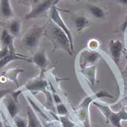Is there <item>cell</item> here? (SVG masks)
<instances>
[{
    "label": "cell",
    "instance_id": "6da1fadb",
    "mask_svg": "<svg viewBox=\"0 0 127 127\" xmlns=\"http://www.w3.org/2000/svg\"><path fill=\"white\" fill-rule=\"evenodd\" d=\"M92 103L99 108V110L105 116L107 122L110 123L113 127H122L121 121H127V111L124 108H122L118 112H113L110 107L106 105H103L97 102H93Z\"/></svg>",
    "mask_w": 127,
    "mask_h": 127
},
{
    "label": "cell",
    "instance_id": "7a4b0ae2",
    "mask_svg": "<svg viewBox=\"0 0 127 127\" xmlns=\"http://www.w3.org/2000/svg\"><path fill=\"white\" fill-rule=\"evenodd\" d=\"M52 37L54 41L55 45L59 48L66 51L70 56L73 55V52L71 50L70 43L67 35L63 31L60 29L56 25L52 27L51 29Z\"/></svg>",
    "mask_w": 127,
    "mask_h": 127
},
{
    "label": "cell",
    "instance_id": "3957f363",
    "mask_svg": "<svg viewBox=\"0 0 127 127\" xmlns=\"http://www.w3.org/2000/svg\"><path fill=\"white\" fill-rule=\"evenodd\" d=\"M44 27H36L31 29L25 34L23 39V44L29 49L37 47L40 39L44 34Z\"/></svg>",
    "mask_w": 127,
    "mask_h": 127
},
{
    "label": "cell",
    "instance_id": "277c9868",
    "mask_svg": "<svg viewBox=\"0 0 127 127\" xmlns=\"http://www.w3.org/2000/svg\"><path fill=\"white\" fill-rule=\"evenodd\" d=\"M50 18L51 20H52V22L55 23V25H56L58 27H59L62 31H63L65 32V33L67 35L68 38L70 43V47H71V50L73 52H74V44H73V36L72 33L70 32V31L68 28L67 25L65 24V23L64 22V20H63L57 8V7L55 5L51 8V14H50Z\"/></svg>",
    "mask_w": 127,
    "mask_h": 127
},
{
    "label": "cell",
    "instance_id": "5b68a950",
    "mask_svg": "<svg viewBox=\"0 0 127 127\" xmlns=\"http://www.w3.org/2000/svg\"><path fill=\"white\" fill-rule=\"evenodd\" d=\"M58 0H43L36 5L31 12L26 15V19L30 20L36 18L47 10L55 6Z\"/></svg>",
    "mask_w": 127,
    "mask_h": 127
},
{
    "label": "cell",
    "instance_id": "8992f818",
    "mask_svg": "<svg viewBox=\"0 0 127 127\" xmlns=\"http://www.w3.org/2000/svg\"><path fill=\"white\" fill-rule=\"evenodd\" d=\"M31 62L39 68H45L48 65V58L46 52L44 50H40L36 52L31 59Z\"/></svg>",
    "mask_w": 127,
    "mask_h": 127
},
{
    "label": "cell",
    "instance_id": "52a82bcc",
    "mask_svg": "<svg viewBox=\"0 0 127 127\" xmlns=\"http://www.w3.org/2000/svg\"><path fill=\"white\" fill-rule=\"evenodd\" d=\"M47 87V82L42 79V78H37L33 81L28 82L25 89L29 91H36V92H45L46 89Z\"/></svg>",
    "mask_w": 127,
    "mask_h": 127
},
{
    "label": "cell",
    "instance_id": "ba28073f",
    "mask_svg": "<svg viewBox=\"0 0 127 127\" xmlns=\"http://www.w3.org/2000/svg\"><path fill=\"white\" fill-rule=\"evenodd\" d=\"M123 50V44L120 40L113 41L110 45V52L113 60L118 63Z\"/></svg>",
    "mask_w": 127,
    "mask_h": 127
},
{
    "label": "cell",
    "instance_id": "9c48e42d",
    "mask_svg": "<svg viewBox=\"0 0 127 127\" xmlns=\"http://www.w3.org/2000/svg\"><path fill=\"white\" fill-rule=\"evenodd\" d=\"M100 58V55L96 52L85 51L81 55L82 58V66L87 67L89 65L95 64L97 60Z\"/></svg>",
    "mask_w": 127,
    "mask_h": 127
},
{
    "label": "cell",
    "instance_id": "30bf717a",
    "mask_svg": "<svg viewBox=\"0 0 127 127\" xmlns=\"http://www.w3.org/2000/svg\"><path fill=\"white\" fill-rule=\"evenodd\" d=\"M16 60H26V61H28V62H31V60L26 58L24 56H22L20 55H18V54L12 52L8 55H7L6 57L0 59V70L3 68L4 67H5L7 64L10 63V62Z\"/></svg>",
    "mask_w": 127,
    "mask_h": 127
},
{
    "label": "cell",
    "instance_id": "8fae6325",
    "mask_svg": "<svg viewBox=\"0 0 127 127\" xmlns=\"http://www.w3.org/2000/svg\"><path fill=\"white\" fill-rule=\"evenodd\" d=\"M1 47H8L12 52L13 51V36L7 30L4 29L2 31L1 33Z\"/></svg>",
    "mask_w": 127,
    "mask_h": 127
},
{
    "label": "cell",
    "instance_id": "7c38bea8",
    "mask_svg": "<svg viewBox=\"0 0 127 127\" xmlns=\"http://www.w3.org/2000/svg\"><path fill=\"white\" fill-rule=\"evenodd\" d=\"M0 13L5 18H10L13 16V10L12 9L10 0H1Z\"/></svg>",
    "mask_w": 127,
    "mask_h": 127
},
{
    "label": "cell",
    "instance_id": "4fadbf2b",
    "mask_svg": "<svg viewBox=\"0 0 127 127\" xmlns=\"http://www.w3.org/2000/svg\"><path fill=\"white\" fill-rule=\"evenodd\" d=\"M5 105L10 116L12 118H15L18 113V108L16 104V101H15L14 99H6Z\"/></svg>",
    "mask_w": 127,
    "mask_h": 127
},
{
    "label": "cell",
    "instance_id": "5bb4252c",
    "mask_svg": "<svg viewBox=\"0 0 127 127\" xmlns=\"http://www.w3.org/2000/svg\"><path fill=\"white\" fill-rule=\"evenodd\" d=\"M28 116V127H42L39 119L36 116L31 108H29L27 110Z\"/></svg>",
    "mask_w": 127,
    "mask_h": 127
},
{
    "label": "cell",
    "instance_id": "9a60e30c",
    "mask_svg": "<svg viewBox=\"0 0 127 127\" xmlns=\"http://www.w3.org/2000/svg\"><path fill=\"white\" fill-rule=\"evenodd\" d=\"M88 10L89 12L96 18L98 19H102L104 18L105 16V11L102 10L101 7H98L97 5H94V4H91L88 6Z\"/></svg>",
    "mask_w": 127,
    "mask_h": 127
},
{
    "label": "cell",
    "instance_id": "2e32d148",
    "mask_svg": "<svg viewBox=\"0 0 127 127\" xmlns=\"http://www.w3.org/2000/svg\"><path fill=\"white\" fill-rule=\"evenodd\" d=\"M74 23L77 31L80 32L88 26L89 20L85 16H78L74 20Z\"/></svg>",
    "mask_w": 127,
    "mask_h": 127
},
{
    "label": "cell",
    "instance_id": "e0dca14e",
    "mask_svg": "<svg viewBox=\"0 0 127 127\" xmlns=\"http://www.w3.org/2000/svg\"><path fill=\"white\" fill-rule=\"evenodd\" d=\"M21 30V23L19 20H14L10 23L9 26V31L10 33L14 36L19 35Z\"/></svg>",
    "mask_w": 127,
    "mask_h": 127
},
{
    "label": "cell",
    "instance_id": "ac0fdd59",
    "mask_svg": "<svg viewBox=\"0 0 127 127\" xmlns=\"http://www.w3.org/2000/svg\"><path fill=\"white\" fill-rule=\"evenodd\" d=\"M20 72H23V70H22V69H10L8 71L4 72V76L9 78L10 80H12L14 82H15L16 84H18L17 76Z\"/></svg>",
    "mask_w": 127,
    "mask_h": 127
},
{
    "label": "cell",
    "instance_id": "d6986e66",
    "mask_svg": "<svg viewBox=\"0 0 127 127\" xmlns=\"http://www.w3.org/2000/svg\"><path fill=\"white\" fill-rule=\"evenodd\" d=\"M60 121L62 124L63 127H79L76 126L73 121H71L67 116H60Z\"/></svg>",
    "mask_w": 127,
    "mask_h": 127
},
{
    "label": "cell",
    "instance_id": "ffe728a7",
    "mask_svg": "<svg viewBox=\"0 0 127 127\" xmlns=\"http://www.w3.org/2000/svg\"><path fill=\"white\" fill-rule=\"evenodd\" d=\"M84 74L88 77V78L90 80V81L92 82V84H94L95 81V70L92 67V68H89L85 69L84 71Z\"/></svg>",
    "mask_w": 127,
    "mask_h": 127
},
{
    "label": "cell",
    "instance_id": "44dd1931",
    "mask_svg": "<svg viewBox=\"0 0 127 127\" xmlns=\"http://www.w3.org/2000/svg\"><path fill=\"white\" fill-rule=\"evenodd\" d=\"M56 109H57V112L59 115L60 116H66L68 113V109L65 107V105L63 103H60L56 105Z\"/></svg>",
    "mask_w": 127,
    "mask_h": 127
},
{
    "label": "cell",
    "instance_id": "7402d4cb",
    "mask_svg": "<svg viewBox=\"0 0 127 127\" xmlns=\"http://www.w3.org/2000/svg\"><path fill=\"white\" fill-rule=\"evenodd\" d=\"M15 120V123L17 127H28V121H26L24 118L19 117V116H16L14 118Z\"/></svg>",
    "mask_w": 127,
    "mask_h": 127
},
{
    "label": "cell",
    "instance_id": "603a6c76",
    "mask_svg": "<svg viewBox=\"0 0 127 127\" xmlns=\"http://www.w3.org/2000/svg\"><path fill=\"white\" fill-rule=\"evenodd\" d=\"M10 52H12V51L8 47H1V48L0 49V59L6 57Z\"/></svg>",
    "mask_w": 127,
    "mask_h": 127
},
{
    "label": "cell",
    "instance_id": "cb8c5ba5",
    "mask_svg": "<svg viewBox=\"0 0 127 127\" xmlns=\"http://www.w3.org/2000/svg\"><path fill=\"white\" fill-rule=\"evenodd\" d=\"M53 99H54V101L58 105V104H60V103H62V99L58 95H57L55 92L53 94Z\"/></svg>",
    "mask_w": 127,
    "mask_h": 127
},
{
    "label": "cell",
    "instance_id": "d4e9b609",
    "mask_svg": "<svg viewBox=\"0 0 127 127\" xmlns=\"http://www.w3.org/2000/svg\"><path fill=\"white\" fill-rule=\"evenodd\" d=\"M11 92V90L10 89H5V90H0V99L4 97V96H6L7 94H9Z\"/></svg>",
    "mask_w": 127,
    "mask_h": 127
},
{
    "label": "cell",
    "instance_id": "484cf974",
    "mask_svg": "<svg viewBox=\"0 0 127 127\" xmlns=\"http://www.w3.org/2000/svg\"><path fill=\"white\" fill-rule=\"evenodd\" d=\"M117 1L123 5H127V0H117Z\"/></svg>",
    "mask_w": 127,
    "mask_h": 127
},
{
    "label": "cell",
    "instance_id": "4316f807",
    "mask_svg": "<svg viewBox=\"0 0 127 127\" xmlns=\"http://www.w3.org/2000/svg\"><path fill=\"white\" fill-rule=\"evenodd\" d=\"M46 127H57L54 124H52V123H50V124H47V125H46Z\"/></svg>",
    "mask_w": 127,
    "mask_h": 127
},
{
    "label": "cell",
    "instance_id": "83f0119b",
    "mask_svg": "<svg viewBox=\"0 0 127 127\" xmlns=\"http://www.w3.org/2000/svg\"><path fill=\"white\" fill-rule=\"evenodd\" d=\"M32 1H33V4H39V2H41V0H32Z\"/></svg>",
    "mask_w": 127,
    "mask_h": 127
},
{
    "label": "cell",
    "instance_id": "f1b7e54d",
    "mask_svg": "<svg viewBox=\"0 0 127 127\" xmlns=\"http://www.w3.org/2000/svg\"><path fill=\"white\" fill-rule=\"evenodd\" d=\"M125 76L127 78V70H126V73H125Z\"/></svg>",
    "mask_w": 127,
    "mask_h": 127
}]
</instances>
